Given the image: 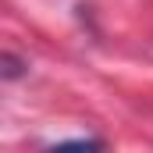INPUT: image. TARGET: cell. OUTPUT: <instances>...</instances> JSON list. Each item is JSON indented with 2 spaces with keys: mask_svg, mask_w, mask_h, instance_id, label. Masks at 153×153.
I'll use <instances>...</instances> for the list:
<instances>
[{
  "mask_svg": "<svg viewBox=\"0 0 153 153\" xmlns=\"http://www.w3.org/2000/svg\"><path fill=\"white\" fill-rule=\"evenodd\" d=\"M57 146H100L96 139H64V143H57Z\"/></svg>",
  "mask_w": 153,
  "mask_h": 153,
  "instance_id": "obj_2",
  "label": "cell"
},
{
  "mask_svg": "<svg viewBox=\"0 0 153 153\" xmlns=\"http://www.w3.org/2000/svg\"><path fill=\"white\" fill-rule=\"evenodd\" d=\"M18 71H22V64H18V61H14L11 53H7V57H4V75H7V78H14Z\"/></svg>",
  "mask_w": 153,
  "mask_h": 153,
  "instance_id": "obj_1",
  "label": "cell"
}]
</instances>
